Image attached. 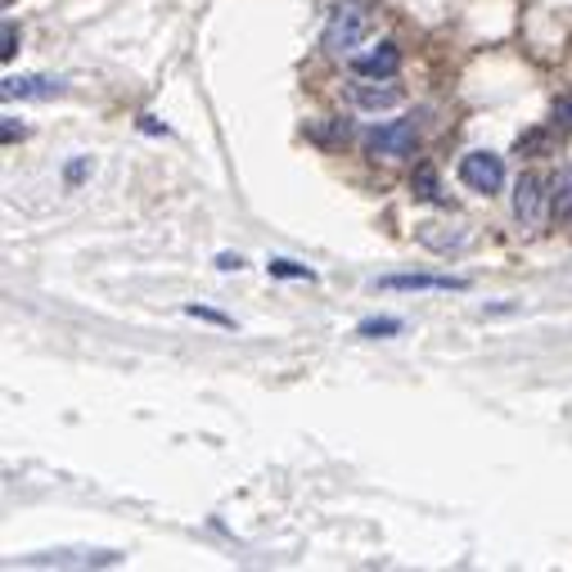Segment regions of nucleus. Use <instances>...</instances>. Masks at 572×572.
Returning a JSON list of instances; mask_svg holds the SVG:
<instances>
[{"mask_svg": "<svg viewBox=\"0 0 572 572\" xmlns=\"http://www.w3.org/2000/svg\"><path fill=\"white\" fill-rule=\"evenodd\" d=\"M352 100L360 109H393V104H402V86H379L374 77H356L352 81Z\"/></svg>", "mask_w": 572, "mask_h": 572, "instance_id": "1a4fd4ad", "label": "nucleus"}, {"mask_svg": "<svg viewBox=\"0 0 572 572\" xmlns=\"http://www.w3.org/2000/svg\"><path fill=\"white\" fill-rule=\"evenodd\" d=\"M419 136H424L419 113H406V117H397V123H383L366 136V154L370 158H410L419 149Z\"/></svg>", "mask_w": 572, "mask_h": 572, "instance_id": "f03ea898", "label": "nucleus"}, {"mask_svg": "<svg viewBox=\"0 0 572 572\" xmlns=\"http://www.w3.org/2000/svg\"><path fill=\"white\" fill-rule=\"evenodd\" d=\"M352 73L356 77H374V81H393L402 73V50H397V41H379L370 54H356L352 59Z\"/></svg>", "mask_w": 572, "mask_h": 572, "instance_id": "423d86ee", "label": "nucleus"}, {"mask_svg": "<svg viewBox=\"0 0 572 572\" xmlns=\"http://www.w3.org/2000/svg\"><path fill=\"white\" fill-rule=\"evenodd\" d=\"M64 81L59 77H5L0 81V96L5 100H54Z\"/></svg>", "mask_w": 572, "mask_h": 572, "instance_id": "6e6552de", "label": "nucleus"}, {"mask_svg": "<svg viewBox=\"0 0 572 572\" xmlns=\"http://www.w3.org/2000/svg\"><path fill=\"white\" fill-rule=\"evenodd\" d=\"M370 33H374V10L366 5V0H339L334 14H329V23H325L320 41H325L329 54H352Z\"/></svg>", "mask_w": 572, "mask_h": 572, "instance_id": "f257e3e1", "label": "nucleus"}, {"mask_svg": "<svg viewBox=\"0 0 572 572\" xmlns=\"http://www.w3.org/2000/svg\"><path fill=\"white\" fill-rule=\"evenodd\" d=\"M316 144H347V136H352V127L343 123V117H325V123H316L312 131H307Z\"/></svg>", "mask_w": 572, "mask_h": 572, "instance_id": "ddd939ff", "label": "nucleus"}, {"mask_svg": "<svg viewBox=\"0 0 572 572\" xmlns=\"http://www.w3.org/2000/svg\"><path fill=\"white\" fill-rule=\"evenodd\" d=\"M217 266H221V270H244V257H239V253H221Z\"/></svg>", "mask_w": 572, "mask_h": 572, "instance_id": "aec40b11", "label": "nucleus"}, {"mask_svg": "<svg viewBox=\"0 0 572 572\" xmlns=\"http://www.w3.org/2000/svg\"><path fill=\"white\" fill-rule=\"evenodd\" d=\"M550 144V131H532V136H519V154H536V149Z\"/></svg>", "mask_w": 572, "mask_h": 572, "instance_id": "f3484780", "label": "nucleus"}, {"mask_svg": "<svg viewBox=\"0 0 572 572\" xmlns=\"http://www.w3.org/2000/svg\"><path fill=\"white\" fill-rule=\"evenodd\" d=\"M374 289H397V293H465L469 280H460V276H379Z\"/></svg>", "mask_w": 572, "mask_h": 572, "instance_id": "0eeeda50", "label": "nucleus"}, {"mask_svg": "<svg viewBox=\"0 0 572 572\" xmlns=\"http://www.w3.org/2000/svg\"><path fill=\"white\" fill-rule=\"evenodd\" d=\"M410 190L415 199H424V203H442V186H437V171L429 163H419L415 176H410Z\"/></svg>", "mask_w": 572, "mask_h": 572, "instance_id": "9b49d317", "label": "nucleus"}, {"mask_svg": "<svg viewBox=\"0 0 572 572\" xmlns=\"http://www.w3.org/2000/svg\"><path fill=\"white\" fill-rule=\"evenodd\" d=\"M550 207H555V217L572 221V163L559 167V176L550 180Z\"/></svg>", "mask_w": 572, "mask_h": 572, "instance_id": "9d476101", "label": "nucleus"}, {"mask_svg": "<svg viewBox=\"0 0 572 572\" xmlns=\"http://www.w3.org/2000/svg\"><path fill=\"white\" fill-rule=\"evenodd\" d=\"M14 54H18V27L5 23V33H0V59H5V64H14Z\"/></svg>", "mask_w": 572, "mask_h": 572, "instance_id": "dca6fc26", "label": "nucleus"}, {"mask_svg": "<svg viewBox=\"0 0 572 572\" xmlns=\"http://www.w3.org/2000/svg\"><path fill=\"white\" fill-rule=\"evenodd\" d=\"M402 329H406V320H397V316H370V320L356 325V334L360 339H393Z\"/></svg>", "mask_w": 572, "mask_h": 572, "instance_id": "f8f14e48", "label": "nucleus"}, {"mask_svg": "<svg viewBox=\"0 0 572 572\" xmlns=\"http://www.w3.org/2000/svg\"><path fill=\"white\" fill-rule=\"evenodd\" d=\"M266 270H270L276 280H316V270H312V266H297V262H289V257H276Z\"/></svg>", "mask_w": 572, "mask_h": 572, "instance_id": "4468645a", "label": "nucleus"}, {"mask_svg": "<svg viewBox=\"0 0 572 572\" xmlns=\"http://www.w3.org/2000/svg\"><path fill=\"white\" fill-rule=\"evenodd\" d=\"M0 123H5V127H0V136H5V144H14V140H23V136H27V127L18 123V117H0Z\"/></svg>", "mask_w": 572, "mask_h": 572, "instance_id": "a211bd4d", "label": "nucleus"}, {"mask_svg": "<svg viewBox=\"0 0 572 572\" xmlns=\"http://www.w3.org/2000/svg\"><path fill=\"white\" fill-rule=\"evenodd\" d=\"M23 568H113L123 563L117 550H46V555H23Z\"/></svg>", "mask_w": 572, "mask_h": 572, "instance_id": "39448f33", "label": "nucleus"}, {"mask_svg": "<svg viewBox=\"0 0 572 572\" xmlns=\"http://www.w3.org/2000/svg\"><path fill=\"white\" fill-rule=\"evenodd\" d=\"M546 203H550V180L536 176V171H523L514 180V217L523 226H541V217H546Z\"/></svg>", "mask_w": 572, "mask_h": 572, "instance_id": "20e7f679", "label": "nucleus"}, {"mask_svg": "<svg viewBox=\"0 0 572 572\" xmlns=\"http://www.w3.org/2000/svg\"><path fill=\"white\" fill-rule=\"evenodd\" d=\"M456 176H460V186L473 190V194H496L505 186V158L487 154V149H473V154L460 158Z\"/></svg>", "mask_w": 572, "mask_h": 572, "instance_id": "7ed1b4c3", "label": "nucleus"}, {"mask_svg": "<svg viewBox=\"0 0 572 572\" xmlns=\"http://www.w3.org/2000/svg\"><path fill=\"white\" fill-rule=\"evenodd\" d=\"M5 5H14V0H5Z\"/></svg>", "mask_w": 572, "mask_h": 572, "instance_id": "412c9836", "label": "nucleus"}, {"mask_svg": "<svg viewBox=\"0 0 572 572\" xmlns=\"http://www.w3.org/2000/svg\"><path fill=\"white\" fill-rule=\"evenodd\" d=\"M90 171H96V163H90L86 154H77V158L64 167V180H68V186H81V180H86Z\"/></svg>", "mask_w": 572, "mask_h": 572, "instance_id": "2eb2a0df", "label": "nucleus"}, {"mask_svg": "<svg viewBox=\"0 0 572 572\" xmlns=\"http://www.w3.org/2000/svg\"><path fill=\"white\" fill-rule=\"evenodd\" d=\"M190 316H199V320H213V325H230V316H221V312H207V307H186Z\"/></svg>", "mask_w": 572, "mask_h": 572, "instance_id": "6ab92c4d", "label": "nucleus"}]
</instances>
